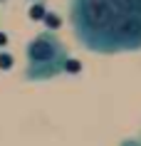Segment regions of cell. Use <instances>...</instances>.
<instances>
[{
    "instance_id": "obj_1",
    "label": "cell",
    "mask_w": 141,
    "mask_h": 146,
    "mask_svg": "<svg viewBox=\"0 0 141 146\" xmlns=\"http://www.w3.org/2000/svg\"><path fill=\"white\" fill-rule=\"evenodd\" d=\"M74 40L94 54L141 50V0H70Z\"/></svg>"
},
{
    "instance_id": "obj_2",
    "label": "cell",
    "mask_w": 141,
    "mask_h": 146,
    "mask_svg": "<svg viewBox=\"0 0 141 146\" xmlns=\"http://www.w3.org/2000/svg\"><path fill=\"white\" fill-rule=\"evenodd\" d=\"M70 62V50L55 32H37L25 45V82H50L60 77Z\"/></svg>"
},
{
    "instance_id": "obj_3",
    "label": "cell",
    "mask_w": 141,
    "mask_h": 146,
    "mask_svg": "<svg viewBox=\"0 0 141 146\" xmlns=\"http://www.w3.org/2000/svg\"><path fill=\"white\" fill-rule=\"evenodd\" d=\"M119 146H141V141H139V139H124Z\"/></svg>"
},
{
    "instance_id": "obj_4",
    "label": "cell",
    "mask_w": 141,
    "mask_h": 146,
    "mask_svg": "<svg viewBox=\"0 0 141 146\" xmlns=\"http://www.w3.org/2000/svg\"><path fill=\"white\" fill-rule=\"evenodd\" d=\"M30 3H42V0H30Z\"/></svg>"
}]
</instances>
